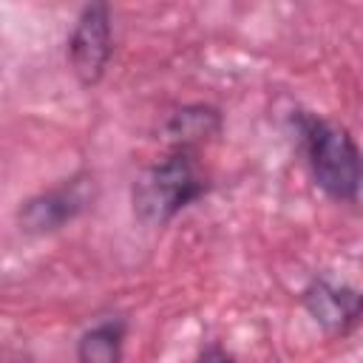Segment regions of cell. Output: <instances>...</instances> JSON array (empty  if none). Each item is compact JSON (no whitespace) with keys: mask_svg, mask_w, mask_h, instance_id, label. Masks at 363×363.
Returning <instances> with one entry per match:
<instances>
[{"mask_svg":"<svg viewBox=\"0 0 363 363\" xmlns=\"http://www.w3.org/2000/svg\"><path fill=\"white\" fill-rule=\"evenodd\" d=\"M210 179L201 173L193 150H170L164 159L139 170L130 184L133 218L142 227H164L182 210L207 196Z\"/></svg>","mask_w":363,"mask_h":363,"instance_id":"1","label":"cell"},{"mask_svg":"<svg viewBox=\"0 0 363 363\" xmlns=\"http://www.w3.org/2000/svg\"><path fill=\"white\" fill-rule=\"evenodd\" d=\"M295 125L315 184L335 201H354L363 190V150L354 136L315 113H298Z\"/></svg>","mask_w":363,"mask_h":363,"instance_id":"2","label":"cell"},{"mask_svg":"<svg viewBox=\"0 0 363 363\" xmlns=\"http://www.w3.org/2000/svg\"><path fill=\"white\" fill-rule=\"evenodd\" d=\"M111 54H113V26H111L108 3L82 6L65 43L68 68L77 77V82L94 88L102 79Z\"/></svg>","mask_w":363,"mask_h":363,"instance_id":"3","label":"cell"},{"mask_svg":"<svg viewBox=\"0 0 363 363\" xmlns=\"http://www.w3.org/2000/svg\"><path fill=\"white\" fill-rule=\"evenodd\" d=\"M94 179L77 176L71 182H62L60 187H51L45 193H37L26 199L17 210V224L28 235H45L68 221H74L91 201H94Z\"/></svg>","mask_w":363,"mask_h":363,"instance_id":"4","label":"cell"},{"mask_svg":"<svg viewBox=\"0 0 363 363\" xmlns=\"http://www.w3.org/2000/svg\"><path fill=\"white\" fill-rule=\"evenodd\" d=\"M301 306L332 337H343L363 323V292L326 275L312 278L301 289Z\"/></svg>","mask_w":363,"mask_h":363,"instance_id":"5","label":"cell"},{"mask_svg":"<svg viewBox=\"0 0 363 363\" xmlns=\"http://www.w3.org/2000/svg\"><path fill=\"white\" fill-rule=\"evenodd\" d=\"M221 111L204 102L184 105L173 111L164 122V139L173 145V150H193L221 133Z\"/></svg>","mask_w":363,"mask_h":363,"instance_id":"6","label":"cell"},{"mask_svg":"<svg viewBox=\"0 0 363 363\" xmlns=\"http://www.w3.org/2000/svg\"><path fill=\"white\" fill-rule=\"evenodd\" d=\"M125 335H128L125 318L96 320L77 340V363H122Z\"/></svg>","mask_w":363,"mask_h":363,"instance_id":"7","label":"cell"},{"mask_svg":"<svg viewBox=\"0 0 363 363\" xmlns=\"http://www.w3.org/2000/svg\"><path fill=\"white\" fill-rule=\"evenodd\" d=\"M196 363H235V360H233V354L224 346L210 343L207 349H201V354L196 357Z\"/></svg>","mask_w":363,"mask_h":363,"instance_id":"8","label":"cell"}]
</instances>
